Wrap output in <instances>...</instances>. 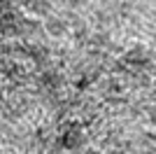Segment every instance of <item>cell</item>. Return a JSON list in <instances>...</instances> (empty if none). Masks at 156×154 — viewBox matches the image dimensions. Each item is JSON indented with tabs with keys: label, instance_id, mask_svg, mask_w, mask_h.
<instances>
[{
	"label": "cell",
	"instance_id": "6da1fadb",
	"mask_svg": "<svg viewBox=\"0 0 156 154\" xmlns=\"http://www.w3.org/2000/svg\"><path fill=\"white\" fill-rule=\"evenodd\" d=\"M82 142V128H79V124H70V126H65L63 135H61V145L68 149H75Z\"/></svg>",
	"mask_w": 156,
	"mask_h": 154
},
{
	"label": "cell",
	"instance_id": "7a4b0ae2",
	"mask_svg": "<svg viewBox=\"0 0 156 154\" xmlns=\"http://www.w3.org/2000/svg\"><path fill=\"white\" fill-rule=\"evenodd\" d=\"M72 5H82V2H84V0H70Z\"/></svg>",
	"mask_w": 156,
	"mask_h": 154
},
{
	"label": "cell",
	"instance_id": "3957f363",
	"mask_svg": "<svg viewBox=\"0 0 156 154\" xmlns=\"http://www.w3.org/2000/svg\"><path fill=\"white\" fill-rule=\"evenodd\" d=\"M2 5H5V0H0V12H2Z\"/></svg>",
	"mask_w": 156,
	"mask_h": 154
}]
</instances>
